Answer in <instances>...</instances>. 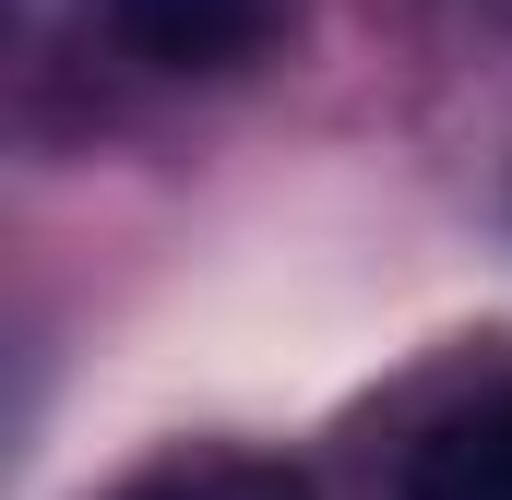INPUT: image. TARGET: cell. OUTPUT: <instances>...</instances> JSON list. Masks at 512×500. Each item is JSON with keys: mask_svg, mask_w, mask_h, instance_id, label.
Wrapping results in <instances>:
<instances>
[{"mask_svg": "<svg viewBox=\"0 0 512 500\" xmlns=\"http://www.w3.org/2000/svg\"><path fill=\"white\" fill-rule=\"evenodd\" d=\"M96 36L120 48L131 72H167V84H215V72H251L262 48L286 36L298 0H84Z\"/></svg>", "mask_w": 512, "mask_h": 500, "instance_id": "6da1fadb", "label": "cell"}, {"mask_svg": "<svg viewBox=\"0 0 512 500\" xmlns=\"http://www.w3.org/2000/svg\"><path fill=\"white\" fill-rule=\"evenodd\" d=\"M382 500H512V370L405 429Z\"/></svg>", "mask_w": 512, "mask_h": 500, "instance_id": "7a4b0ae2", "label": "cell"}, {"mask_svg": "<svg viewBox=\"0 0 512 500\" xmlns=\"http://www.w3.org/2000/svg\"><path fill=\"white\" fill-rule=\"evenodd\" d=\"M108 500H322L286 453H239V441H179L143 477H120Z\"/></svg>", "mask_w": 512, "mask_h": 500, "instance_id": "3957f363", "label": "cell"}, {"mask_svg": "<svg viewBox=\"0 0 512 500\" xmlns=\"http://www.w3.org/2000/svg\"><path fill=\"white\" fill-rule=\"evenodd\" d=\"M501 12H512V0H501Z\"/></svg>", "mask_w": 512, "mask_h": 500, "instance_id": "277c9868", "label": "cell"}]
</instances>
